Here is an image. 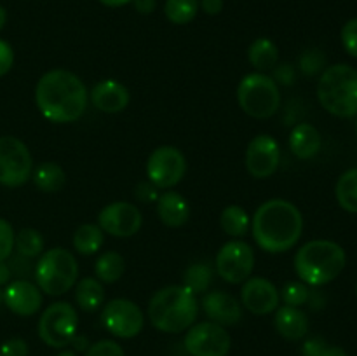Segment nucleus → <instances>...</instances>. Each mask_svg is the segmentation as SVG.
<instances>
[{"label":"nucleus","mask_w":357,"mask_h":356,"mask_svg":"<svg viewBox=\"0 0 357 356\" xmlns=\"http://www.w3.org/2000/svg\"><path fill=\"white\" fill-rule=\"evenodd\" d=\"M89 93L82 80L68 70H49L35 87V103L47 121L75 122L86 112Z\"/></svg>","instance_id":"f257e3e1"},{"label":"nucleus","mask_w":357,"mask_h":356,"mask_svg":"<svg viewBox=\"0 0 357 356\" xmlns=\"http://www.w3.org/2000/svg\"><path fill=\"white\" fill-rule=\"evenodd\" d=\"M251 230L258 246L268 253H282L295 246L303 232V216L293 202L271 199L255 212Z\"/></svg>","instance_id":"f03ea898"},{"label":"nucleus","mask_w":357,"mask_h":356,"mask_svg":"<svg viewBox=\"0 0 357 356\" xmlns=\"http://www.w3.org/2000/svg\"><path fill=\"white\" fill-rule=\"evenodd\" d=\"M199 314L197 297L183 285L160 288L149 302L150 323L164 334H180L195 323Z\"/></svg>","instance_id":"7ed1b4c3"},{"label":"nucleus","mask_w":357,"mask_h":356,"mask_svg":"<svg viewBox=\"0 0 357 356\" xmlns=\"http://www.w3.org/2000/svg\"><path fill=\"white\" fill-rule=\"evenodd\" d=\"M347 264L344 248L330 239H314L295 255V271L309 286H323L337 279Z\"/></svg>","instance_id":"20e7f679"},{"label":"nucleus","mask_w":357,"mask_h":356,"mask_svg":"<svg viewBox=\"0 0 357 356\" xmlns=\"http://www.w3.org/2000/svg\"><path fill=\"white\" fill-rule=\"evenodd\" d=\"M321 107L335 117L349 119L357 115V70L338 63L323 70L317 82Z\"/></svg>","instance_id":"39448f33"},{"label":"nucleus","mask_w":357,"mask_h":356,"mask_svg":"<svg viewBox=\"0 0 357 356\" xmlns=\"http://www.w3.org/2000/svg\"><path fill=\"white\" fill-rule=\"evenodd\" d=\"M33 274L37 286L45 295L59 297L75 286L79 264L65 248H51L40 255Z\"/></svg>","instance_id":"423d86ee"},{"label":"nucleus","mask_w":357,"mask_h":356,"mask_svg":"<svg viewBox=\"0 0 357 356\" xmlns=\"http://www.w3.org/2000/svg\"><path fill=\"white\" fill-rule=\"evenodd\" d=\"M237 101L244 114L253 119H271L281 107V93L267 73L253 72L243 77L237 87Z\"/></svg>","instance_id":"0eeeda50"},{"label":"nucleus","mask_w":357,"mask_h":356,"mask_svg":"<svg viewBox=\"0 0 357 356\" xmlns=\"http://www.w3.org/2000/svg\"><path fill=\"white\" fill-rule=\"evenodd\" d=\"M79 330V314L68 302H54L38 320V337L49 348L63 349L72 344Z\"/></svg>","instance_id":"6e6552de"},{"label":"nucleus","mask_w":357,"mask_h":356,"mask_svg":"<svg viewBox=\"0 0 357 356\" xmlns=\"http://www.w3.org/2000/svg\"><path fill=\"white\" fill-rule=\"evenodd\" d=\"M33 159L28 147L16 136H0V184L21 187L31 178Z\"/></svg>","instance_id":"1a4fd4ad"},{"label":"nucleus","mask_w":357,"mask_h":356,"mask_svg":"<svg viewBox=\"0 0 357 356\" xmlns=\"http://www.w3.org/2000/svg\"><path fill=\"white\" fill-rule=\"evenodd\" d=\"M187 173V161L176 147L164 145L153 150L146 161V178L157 188H173Z\"/></svg>","instance_id":"9d476101"},{"label":"nucleus","mask_w":357,"mask_h":356,"mask_svg":"<svg viewBox=\"0 0 357 356\" xmlns=\"http://www.w3.org/2000/svg\"><path fill=\"white\" fill-rule=\"evenodd\" d=\"M183 344L192 356H227L232 339L222 325L202 321L188 328Z\"/></svg>","instance_id":"9b49d317"},{"label":"nucleus","mask_w":357,"mask_h":356,"mask_svg":"<svg viewBox=\"0 0 357 356\" xmlns=\"http://www.w3.org/2000/svg\"><path fill=\"white\" fill-rule=\"evenodd\" d=\"M255 269V251L244 241H229L216 255V272L227 283H244Z\"/></svg>","instance_id":"f8f14e48"},{"label":"nucleus","mask_w":357,"mask_h":356,"mask_svg":"<svg viewBox=\"0 0 357 356\" xmlns=\"http://www.w3.org/2000/svg\"><path fill=\"white\" fill-rule=\"evenodd\" d=\"M101 321L112 335L119 339H132L143 330L145 316L132 300L114 299L105 304Z\"/></svg>","instance_id":"ddd939ff"},{"label":"nucleus","mask_w":357,"mask_h":356,"mask_svg":"<svg viewBox=\"0 0 357 356\" xmlns=\"http://www.w3.org/2000/svg\"><path fill=\"white\" fill-rule=\"evenodd\" d=\"M142 223V212L135 205L126 201L110 202L98 215V225L101 227V230L114 237L135 236Z\"/></svg>","instance_id":"4468645a"},{"label":"nucleus","mask_w":357,"mask_h":356,"mask_svg":"<svg viewBox=\"0 0 357 356\" xmlns=\"http://www.w3.org/2000/svg\"><path fill=\"white\" fill-rule=\"evenodd\" d=\"M281 159V150L279 143L271 135H258L248 143L246 156H244V164H246L248 173L253 178L272 177L279 166Z\"/></svg>","instance_id":"2eb2a0df"},{"label":"nucleus","mask_w":357,"mask_h":356,"mask_svg":"<svg viewBox=\"0 0 357 356\" xmlns=\"http://www.w3.org/2000/svg\"><path fill=\"white\" fill-rule=\"evenodd\" d=\"M241 304L257 316L274 313L279 307V292L265 278H248L241 290Z\"/></svg>","instance_id":"dca6fc26"},{"label":"nucleus","mask_w":357,"mask_h":356,"mask_svg":"<svg viewBox=\"0 0 357 356\" xmlns=\"http://www.w3.org/2000/svg\"><path fill=\"white\" fill-rule=\"evenodd\" d=\"M3 304L17 316H33L42 307V292L28 279L7 283L3 290Z\"/></svg>","instance_id":"f3484780"},{"label":"nucleus","mask_w":357,"mask_h":356,"mask_svg":"<svg viewBox=\"0 0 357 356\" xmlns=\"http://www.w3.org/2000/svg\"><path fill=\"white\" fill-rule=\"evenodd\" d=\"M202 309L209 321L229 327V325L239 323L243 318V306L234 295L220 290H211L202 297Z\"/></svg>","instance_id":"a211bd4d"},{"label":"nucleus","mask_w":357,"mask_h":356,"mask_svg":"<svg viewBox=\"0 0 357 356\" xmlns=\"http://www.w3.org/2000/svg\"><path fill=\"white\" fill-rule=\"evenodd\" d=\"M94 108L105 114H117L128 108L129 91L115 79H103L93 87L89 94Z\"/></svg>","instance_id":"6ab92c4d"},{"label":"nucleus","mask_w":357,"mask_h":356,"mask_svg":"<svg viewBox=\"0 0 357 356\" xmlns=\"http://www.w3.org/2000/svg\"><path fill=\"white\" fill-rule=\"evenodd\" d=\"M157 215L167 227H181L190 218V205L180 192L167 191L157 199Z\"/></svg>","instance_id":"aec40b11"},{"label":"nucleus","mask_w":357,"mask_h":356,"mask_svg":"<svg viewBox=\"0 0 357 356\" xmlns=\"http://www.w3.org/2000/svg\"><path fill=\"white\" fill-rule=\"evenodd\" d=\"M275 330L288 341H300L309 332V318L302 309L293 306H282L275 309Z\"/></svg>","instance_id":"412c9836"},{"label":"nucleus","mask_w":357,"mask_h":356,"mask_svg":"<svg viewBox=\"0 0 357 356\" xmlns=\"http://www.w3.org/2000/svg\"><path fill=\"white\" fill-rule=\"evenodd\" d=\"M289 150L298 159H312L321 150V135L309 122H300L289 135Z\"/></svg>","instance_id":"4be33fe9"},{"label":"nucleus","mask_w":357,"mask_h":356,"mask_svg":"<svg viewBox=\"0 0 357 356\" xmlns=\"http://www.w3.org/2000/svg\"><path fill=\"white\" fill-rule=\"evenodd\" d=\"M31 180L40 192L54 194L66 185V173L58 163H42L31 171Z\"/></svg>","instance_id":"5701e85b"},{"label":"nucleus","mask_w":357,"mask_h":356,"mask_svg":"<svg viewBox=\"0 0 357 356\" xmlns=\"http://www.w3.org/2000/svg\"><path fill=\"white\" fill-rule=\"evenodd\" d=\"M248 59H250L251 66L257 68L260 73L274 70L279 59L278 45L267 37L257 38V40L251 42V45L248 47Z\"/></svg>","instance_id":"b1692460"},{"label":"nucleus","mask_w":357,"mask_h":356,"mask_svg":"<svg viewBox=\"0 0 357 356\" xmlns=\"http://www.w3.org/2000/svg\"><path fill=\"white\" fill-rule=\"evenodd\" d=\"M75 300L80 309L86 313L100 309L105 302V288L100 279L82 278L75 283Z\"/></svg>","instance_id":"393cba45"},{"label":"nucleus","mask_w":357,"mask_h":356,"mask_svg":"<svg viewBox=\"0 0 357 356\" xmlns=\"http://www.w3.org/2000/svg\"><path fill=\"white\" fill-rule=\"evenodd\" d=\"M220 227L230 237H243L251 227V218L246 209L239 205H230L220 215Z\"/></svg>","instance_id":"a878e982"},{"label":"nucleus","mask_w":357,"mask_h":356,"mask_svg":"<svg viewBox=\"0 0 357 356\" xmlns=\"http://www.w3.org/2000/svg\"><path fill=\"white\" fill-rule=\"evenodd\" d=\"M105 243V232L96 223H84L73 234V246L80 255H94Z\"/></svg>","instance_id":"bb28decb"},{"label":"nucleus","mask_w":357,"mask_h":356,"mask_svg":"<svg viewBox=\"0 0 357 356\" xmlns=\"http://www.w3.org/2000/svg\"><path fill=\"white\" fill-rule=\"evenodd\" d=\"M94 274L101 283H115L124 274V258L117 251H105L94 264Z\"/></svg>","instance_id":"cd10ccee"},{"label":"nucleus","mask_w":357,"mask_h":356,"mask_svg":"<svg viewBox=\"0 0 357 356\" xmlns=\"http://www.w3.org/2000/svg\"><path fill=\"white\" fill-rule=\"evenodd\" d=\"M337 201L345 212L357 213V168L345 171L335 187Z\"/></svg>","instance_id":"c85d7f7f"},{"label":"nucleus","mask_w":357,"mask_h":356,"mask_svg":"<svg viewBox=\"0 0 357 356\" xmlns=\"http://www.w3.org/2000/svg\"><path fill=\"white\" fill-rule=\"evenodd\" d=\"M213 281V269L204 262L188 265V269L183 274V286L190 290L194 295L204 293L209 288Z\"/></svg>","instance_id":"c756f323"},{"label":"nucleus","mask_w":357,"mask_h":356,"mask_svg":"<svg viewBox=\"0 0 357 356\" xmlns=\"http://www.w3.org/2000/svg\"><path fill=\"white\" fill-rule=\"evenodd\" d=\"M199 0H166L164 14L174 24H187L197 16Z\"/></svg>","instance_id":"7c9ffc66"},{"label":"nucleus","mask_w":357,"mask_h":356,"mask_svg":"<svg viewBox=\"0 0 357 356\" xmlns=\"http://www.w3.org/2000/svg\"><path fill=\"white\" fill-rule=\"evenodd\" d=\"M14 248L23 257L35 258L44 251V237L35 229H21L14 237Z\"/></svg>","instance_id":"2f4dec72"},{"label":"nucleus","mask_w":357,"mask_h":356,"mask_svg":"<svg viewBox=\"0 0 357 356\" xmlns=\"http://www.w3.org/2000/svg\"><path fill=\"white\" fill-rule=\"evenodd\" d=\"M298 66L303 72V75L314 77L324 70V66H326V56L319 49H307L298 58Z\"/></svg>","instance_id":"473e14b6"},{"label":"nucleus","mask_w":357,"mask_h":356,"mask_svg":"<svg viewBox=\"0 0 357 356\" xmlns=\"http://www.w3.org/2000/svg\"><path fill=\"white\" fill-rule=\"evenodd\" d=\"M281 297H282V302H284V306L300 307V306H303V304L309 302L310 290L305 283L291 281V283H288V285H284Z\"/></svg>","instance_id":"72a5a7b5"},{"label":"nucleus","mask_w":357,"mask_h":356,"mask_svg":"<svg viewBox=\"0 0 357 356\" xmlns=\"http://www.w3.org/2000/svg\"><path fill=\"white\" fill-rule=\"evenodd\" d=\"M14 237L13 225L6 218H0V262H6L13 255Z\"/></svg>","instance_id":"f704fd0d"},{"label":"nucleus","mask_w":357,"mask_h":356,"mask_svg":"<svg viewBox=\"0 0 357 356\" xmlns=\"http://www.w3.org/2000/svg\"><path fill=\"white\" fill-rule=\"evenodd\" d=\"M86 356H126L124 349L115 341H98L87 348Z\"/></svg>","instance_id":"c9c22d12"},{"label":"nucleus","mask_w":357,"mask_h":356,"mask_svg":"<svg viewBox=\"0 0 357 356\" xmlns=\"http://www.w3.org/2000/svg\"><path fill=\"white\" fill-rule=\"evenodd\" d=\"M342 44L352 58H357V17L347 21L342 28Z\"/></svg>","instance_id":"e433bc0d"},{"label":"nucleus","mask_w":357,"mask_h":356,"mask_svg":"<svg viewBox=\"0 0 357 356\" xmlns=\"http://www.w3.org/2000/svg\"><path fill=\"white\" fill-rule=\"evenodd\" d=\"M31 258L28 257H23V255H14L13 258H10V264H9V269L13 274H16L20 279H26L28 276L31 274V271H33V267H31Z\"/></svg>","instance_id":"4c0bfd02"},{"label":"nucleus","mask_w":357,"mask_h":356,"mask_svg":"<svg viewBox=\"0 0 357 356\" xmlns=\"http://www.w3.org/2000/svg\"><path fill=\"white\" fill-rule=\"evenodd\" d=\"M0 356H28V344L23 339H9L0 346Z\"/></svg>","instance_id":"58836bf2"},{"label":"nucleus","mask_w":357,"mask_h":356,"mask_svg":"<svg viewBox=\"0 0 357 356\" xmlns=\"http://www.w3.org/2000/svg\"><path fill=\"white\" fill-rule=\"evenodd\" d=\"M272 79L275 80V84H282V86H291L296 80V72L293 68V65L288 63H282V65H275L274 73H272Z\"/></svg>","instance_id":"ea45409f"},{"label":"nucleus","mask_w":357,"mask_h":356,"mask_svg":"<svg viewBox=\"0 0 357 356\" xmlns=\"http://www.w3.org/2000/svg\"><path fill=\"white\" fill-rule=\"evenodd\" d=\"M135 195L142 202H153L159 199V188L152 184V181H139L135 188Z\"/></svg>","instance_id":"a19ab883"},{"label":"nucleus","mask_w":357,"mask_h":356,"mask_svg":"<svg viewBox=\"0 0 357 356\" xmlns=\"http://www.w3.org/2000/svg\"><path fill=\"white\" fill-rule=\"evenodd\" d=\"M14 63V51L6 40H0V77L6 75Z\"/></svg>","instance_id":"79ce46f5"},{"label":"nucleus","mask_w":357,"mask_h":356,"mask_svg":"<svg viewBox=\"0 0 357 356\" xmlns=\"http://www.w3.org/2000/svg\"><path fill=\"white\" fill-rule=\"evenodd\" d=\"M328 342L323 337L307 339L302 346V356H319L321 351L326 348Z\"/></svg>","instance_id":"37998d69"},{"label":"nucleus","mask_w":357,"mask_h":356,"mask_svg":"<svg viewBox=\"0 0 357 356\" xmlns=\"http://www.w3.org/2000/svg\"><path fill=\"white\" fill-rule=\"evenodd\" d=\"M199 7L209 16L220 14L223 9V0H199Z\"/></svg>","instance_id":"c03bdc74"},{"label":"nucleus","mask_w":357,"mask_h":356,"mask_svg":"<svg viewBox=\"0 0 357 356\" xmlns=\"http://www.w3.org/2000/svg\"><path fill=\"white\" fill-rule=\"evenodd\" d=\"M132 3H135V9L138 10L139 14L153 13L157 7L155 0H132Z\"/></svg>","instance_id":"a18cd8bd"},{"label":"nucleus","mask_w":357,"mask_h":356,"mask_svg":"<svg viewBox=\"0 0 357 356\" xmlns=\"http://www.w3.org/2000/svg\"><path fill=\"white\" fill-rule=\"evenodd\" d=\"M319 356H349V355H347V351H345L344 348H340V346L326 344V348L321 351Z\"/></svg>","instance_id":"49530a36"},{"label":"nucleus","mask_w":357,"mask_h":356,"mask_svg":"<svg viewBox=\"0 0 357 356\" xmlns=\"http://www.w3.org/2000/svg\"><path fill=\"white\" fill-rule=\"evenodd\" d=\"M10 276H13V272H10L9 264H6V262H0V286L7 285V283L10 281Z\"/></svg>","instance_id":"de8ad7c7"},{"label":"nucleus","mask_w":357,"mask_h":356,"mask_svg":"<svg viewBox=\"0 0 357 356\" xmlns=\"http://www.w3.org/2000/svg\"><path fill=\"white\" fill-rule=\"evenodd\" d=\"M72 344H73V348H75V351H87V339L86 337H73V341H72Z\"/></svg>","instance_id":"09e8293b"},{"label":"nucleus","mask_w":357,"mask_h":356,"mask_svg":"<svg viewBox=\"0 0 357 356\" xmlns=\"http://www.w3.org/2000/svg\"><path fill=\"white\" fill-rule=\"evenodd\" d=\"M100 2L107 7H121V6H126V3L132 2V0H100Z\"/></svg>","instance_id":"8fccbe9b"},{"label":"nucleus","mask_w":357,"mask_h":356,"mask_svg":"<svg viewBox=\"0 0 357 356\" xmlns=\"http://www.w3.org/2000/svg\"><path fill=\"white\" fill-rule=\"evenodd\" d=\"M6 21H7V10L0 6V30H2V27L6 24Z\"/></svg>","instance_id":"3c124183"},{"label":"nucleus","mask_w":357,"mask_h":356,"mask_svg":"<svg viewBox=\"0 0 357 356\" xmlns=\"http://www.w3.org/2000/svg\"><path fill=\"white\" fill-rule=\"evenodd\" d=\"M58 356H77V353L73 351V349H66V351H63V353H59Z\"/></svg>","instance_id":"603ef678"},{"label":"nucleus","mask_w":357,"mask_h":356,"mask_svg":"<svg viewBox=\"0 0 357 356\" xmlns=\"http://www.w3.org/2000/svg\"><path fill=\"white\" fill-rule=\"evenodd\" d=\"M0 304H3V290H0Z\"/></svg>","instance_id":"864d4df0"},{"label":"nucleus","mask_w":357,"mask_h":356,"mask_svg":"<svg viewBox=\"0 0 357 356\" xmlns=\"http://www.w3.org/2000/svg\"><path fill=\"white\" fill-rule=\"evenodd\" d=\"M356 135H357V121H356Z\"/></svg>","instance_id":"5fc2aeb1"},{"label":"nucleus","mask_w":357,"mask_h":356,"mask_svg":"<svg viewBox=\"0 0 357 356\" xmlns=\"http://www.w3.org/2000/svg\"><path fill=\"white\" fill-rule=\"evenodd\" d=\"M356 295H357V285H356Z\"/></svg>","instance_id":"6e6d98bb"}]
</instances>
